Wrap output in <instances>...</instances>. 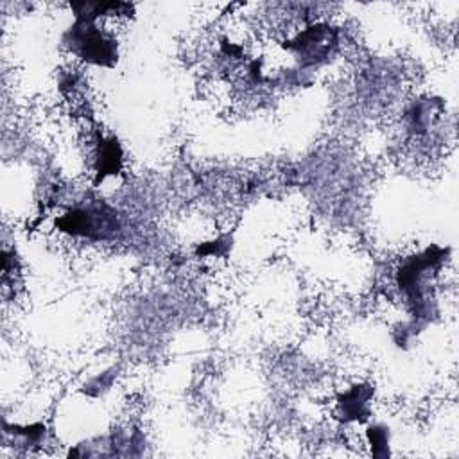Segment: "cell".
<instances>
[{
	"instance_id": "obj_1",
	"label": "cell",
	"mask_w": 459,
	"mask_h": 459,
	"mask_svg": "<svg viewBox=\"0 0 459 459\" xmlns=\"http://www.w3.org/2000/svg\"><path fill=\"white\" fill-rule=\"evenodd\" d=\"M57 228L74 237L91 240H111L122 231V224L115 210L102 203L72 208L57 219Z\"/></svg>"
},
{
	"instance_id": "obj_2",
	"label": "cell",
	"mask_w": 459,
	"mask_h": 459,
	"mask_svg": "<svg viewBox=\"0 0 459 459\" xmlns=\"http://www.w3.org/2000/svg\"><path fill=\"white\" fill-rule=\"evenodd\" d=\"M65 43L86 63L111 66L117 61V41L99 29L93 18L75 16V23L65 34Z\"/></svg>"
},
{
	"instance_id": "obj_3",
	"label": "cell",
	"mask_w": 459,
	"mask_h": 459,
	"mask_svg": "<svg viewBox=\"0 0 459 459\" xmlns=\"http://www.w3.org/2000/svg\"><path fill=\"white\" fill-rule=\"evenodd\" d=\"M337 45V34L330 25L317 23L301 30L287 48L296 54L303 65H317L330 57L333 47Z\"/></svg>"
},
{
	"instance_id": "obj_4",
	"label": "cell",
	"mask_w": 459,
	"mask_h": 459,
	"mask_svg": "<svg viewBox=\"0 0 459 459\" xmlns=\"http://www.w3.org/2000/svg\"><path fill=\"white\" fill-rule=\"evenodd\" d=\"M373 389L369 385H353L344 394L339 396L337 409L344 421H364L369 414V400Z\"/></svg>"
},
{
	"instance_id": "obj_5",
	"label": "cell",
	"mask_w": 459,
	"mask_h": 459,
	"mask_svg": "<svg viewBox=\"0 0 459 459\" xmlns=\"http://www.w3.org/2000/svg\"><path fill=\"white\" fill-rule=\"evenodd\" d=\"M122 169V149L120 143L115 138H100L97 145V156H95V170H97V181L104 179L106 176L118 174Z\"/></svg>"
},
{
	"instance_id": "obj_6",
	"label": "cell",
	"mask_w": 459,
	"mask_h": 459,
	"mask_svg": "<svg viewBox=\"0 0 459 459\" xmlns=\"http://www.w3.org/2000/svg\"><path fill=\"white\" fill-rule=\"evenodd\" d=\"M368 439L375 455H385L389 445V432L382 425H373L368 429Z\"/></svg>"
}]
</instances>
